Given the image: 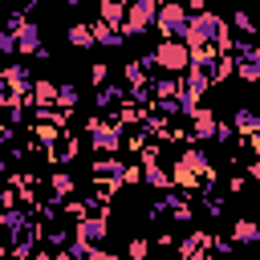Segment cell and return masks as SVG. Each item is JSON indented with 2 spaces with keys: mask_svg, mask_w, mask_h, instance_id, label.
<instances>
[{
  "mask_svg": "<svg viewBox=\"0 0 260 260\" xmlns=\"http://www.w3.org/2000/svg\"><path fill=\"white\" fill-rule=\"evenodd\" d=\"M154 8H158V0H126V16H122L118 32H122V37H142V32H150V28H154Z\"/></svg>",
  "mask_w": 260,
  "mask_h": 260,
  "instance_id": "277c9868",
  "label": "cell"
},
{
  "mask_svg": "<svg viewBox=\"0 0 260 260\" xmlns=\"http://www.w3.org/2000/svg\"><path fill=\"white\" fill-rule=\"evenodd\" d=\"M150 65L162 69V73H183V69L191 65V49H187V41H183V37H162V41L154 45Z\"/></svg>",
  "mask_w": 260,
  "mask_h": 260,
  "instance_id": "3957f363",
  "label": "cell"
},
{
  "mask_svg": "<svg viewBox=\"0 0 260 260\" xmlns=\"http://www.w3.org/2000/svg\"><path fill=\"white\" fill-rule=\"evenodd\" d=\"M16 49V41H12V32L8 28H0V53H12Z\"/></svg>",
  "mask_w": 260,
  "mask_h": 260,
  "instance_id": "44dd1931",
  "label": "cell"
},
{
  "mask_svg": "<svg viewBox=\"0 0 260 260\" xmlns=\"http://www.w3.org/2000/svg\"><path fill=\"white\" fill-rule=\"evenodd\" d=\"M232 24L240 28V37H244V41H252V37H256V24H252V16H248L244 8H236V12H232Z\"/></svg>",
  "mask_w": 260,
  "mask_h": 260,
  "instance_id": "ac0fdd59",
  "label": "cell"
},
{
  "mask_svg": "<svg viewBox=\"0 0 260 260\" xmlns=\"http://www.w3.org/2000/svg\"><path fill=\"white\" fill-rule=\"evenodd\" d=\"M122 16H126V0H98V20L102 24H122Z\"/></svg>",
  "mask_w": 260,
  "mask_h": 260,
  "instance_id": "9a60e30c",
  "label": "cell"
},
{
  "mask_svg": "<svg viewBox=\"0 0 260 260\" xmlns=\"http://www.w3.org/2000/svg\"><path fill=\"white\" fill-rule=\"evenodd\" d=\"M65 41H69L73 49H89V45H93V28H89V24H69V28H65Z\"/></svg>",
  "mask_w": 260,
  "mask_h": 260,
  "instance_id": "e0dca14e",
  "label": "cell"
},
{
  "mask_svg": "<svg viewBox=\"0 0 260 260\" xmlns=\"http://www.w3.org/2000/svg\"><path fill=\"white\" fill-rule=\"evenodd\" d=\"M106 219L102 215H81L77 219V248H102V240H106Z\"/></svg>",
  "mask_w": 260,
  "mask_h": 260,
  "instance_id": "ba28073f",
  "label": "cell"
},
{
  "mask_svg": "<svg viewBox=\"0 0 260 260\" xmlns=\"http://www.w3.org/2000/svg\"><path fill=\"white\" fill-rule=\"evenodd\" d=\"M158 260H183V256H179V252H171V256H158Z\"/></svg>",
  "mask_w": 260,
  "mask_h": 260,
  "instance_id": "603a6c76",
  "label": "cell"
},
{
  "mask_svg": "<svg viewBox=\"0 0 260 260\" xmlns=\"http://www.w3.org/2000/svg\"><path fill=\"white\" fill-rule=\"evenodd\" d=\"M187 118H191V130H187V134H191L195 142H203V138H215V134H219V118H215V110H211V106H203V102H199V106H191V110H187Z\"/></svg>",
  "mask_w": 260,
  "mask_h": 260,
  "instance_id": "8992f818",
  "label": "cell"
},
{
  "mask_svg": "<svg viewBox=\"0 0 260 260\" xmlns=\"http://www.w3.org/2000/svg\"><path fill=\"white\" fill-rule=\"evenodd\" d=\"M223 16L219 12H211V8H199V12H191L187 16V28H183V41H187V49H195V45H215L219 41V32H223Z\"/></svg>",
  "mask_w": 260,
  "mask_h": 260,
  "instance_id": "7a4b0ae2",
  "label": "cell"
},
{
  "mask_svg": "<svg viewBox=\"0 0 260 260\" xmlns=\"http://www.w3.org/2000/svg\"><path fill=\"white\" fill-rule=\"evenodd\" d=\"M126 256H130V260H146V256H150V240H146V236H134V240L126 244Z\"/></svg>",
  "mask_w": 260,
  "mask_h": 260,
  "instance_id": "d6986e66",
  "label": "cell"
},
{
  "mask_svg": "<svg viewBox=\"0 0 260 260\" xmlns=\"http://www.w3.org/2000/svg\"><path fill=\"white\" fill-rule=\"evenodd\" d=\"M256 240H260V228H256L252 219H236L232 232H228V244H244V248H248V244H256Z\"/></svg>",
  "mask_w": 260,
  "mask_h": 260,
  "instance_id": "5bb4252c",
  "label": "cell"
},
{
  "mask_svg": "<svg viewBox=\"0 0 260 260\" xmlns=\"http://www.w3.org/2000/svg\"><path fill=\"white\" fill-rule=\"evenodd\" d=\"M53 191H57L61 199H69V195H73V179H69V175H53Z\"/></svg>",
  "mask_w": 260,
  "mask_h": 260,
  "instance_id": "ffe728a7",
  "label": "cell"
},
{
  "mask_svg": "<svg viewBox=\"0 0 260 260\" xmlns=\"http://www.w3.org/2000/svg\"><path fill=\"white\" fill-rule=\"evenodd\" d=\"M89 28H93V45H106V49H118V45L126 41V37H122L114 24H102V20H93Z\"/></svg>",
  "mask_w": 260,
  "mask_h": 260,
  "instance_id": "2e32d148",
  "label": "cell"
},
{
  "mask_svg": "<svg viewBox=\"0 0 260 260\" xmlns=\"http://www.w3.org/2000/svg\"><path fill=\"white\" fill-rule=\"evenodd\" d=\"M45 142H49V158H53V162H69V158L77 154V142H73V134H69L65 126H61V130H53Z\"/></svg>",
  "mask_w": 260,
  "mask_h": 260,
  "instance_id": "9c48e42d",
  "label": "cell"
},
{
  "mask_svg": "<svg viewBox=\"0 0 260 260\" xmlns=\"http://www.w3.org/2000/svg\"><path fill=\"white\" fill-rule=\"evenodd\" d=\"M187 16H191V8H187L183 0H158V8H154V28H158L162 37H183Z\"/></svg>",
  "mask_w": 260,
  "mask_h": 260,
  "instance_id": "5b68a950",
  "label": "cell"
},
{
  "mask_svg": "<svg viewBox=\"0 0 260 260\" xmlns=\"http://www.w3.org/2000/svg\"><path fill=\"white\" fill-rule=\"evenodd\" d=\"M232 130H236L240 138H256V130H260V118H256V110L240 106V110L232 114Z\"/></svg>",
  "mask_w": 260,
  "mask_h": 260,
  "instance_id": "4fadbf2b",
  "label": "cell"
},
{
  "mask_svg": "<svg viewBox=\"0 0 260 260\" xmlns=\"http://www.w3.org/2000/svg\"><path fill=\"white\" fill-rule=\"evenodd\" d=\"M89 142H93V150H102V154H114V150L122 146V130H118L114 122L89 118Z\"/></svg>",
  "mask_w": 260,
  "mask_h": 260,
  "instance_id": "52a82bcc",
  "label": "cell"
},
{
  "mask_svg": "<svg viewBox=\"0 0 260 260\" xmlns=\"http://www.w3.org/2000/svg\"><path fill=\"white\" fill-rule=\"evenodd\" d=\"M207 179H211L207 154H203V150H195V146H187V150L179 154L175 171H171V183H175L179 191H195V187H203Z\"/></svg>",
  "mask_w": 260,
  "mask_h": 260,
  "instance_id": "6da1fadb",
  "label": "cell"
},
{
  "mask_svg": "<svg viewBox=\"0 0 260 260\" xmlns=\"http://www.w3.org/2000/svg\"><path fill=\"white\" fill-rule=\"evenodd\" d=\"M207 252H211V236L207 232H195V236H183L179 240V256L183 260H203Z\"/></svg>",
  "mask_w": 260,
  "mask_h": 260,
  "instance_id": "8fae6325",
  "label": "cell"
},
{
  "mask_svg": "<svg viewBox=\"0 0 260 260\" xmlns=\"http://www.w3.org/2000/svg\"><path fill=\"white\" fill-rule=\"evenodd\" d=\"M65 4H77V0H65Z\"/></svg>",
  "mask_w": 260,
  "mask_h": 260,
  "instance_id": "cb8c5ba5",
  "label": "cell"
},
{
  "mask_svg": "<svg viewBox=\"0 0 260 260\" xmlns=\"http://www.w3.org/2000/svg\"><path fill=\"white\" fill-rule=\"evenodd\" d=\"M232 69L240 73V81H248V85H256V81H260V57H256V49H248V53H240V57L232 61Z\"/></svg>",
  "mask_w": 260,
  "mask_h": 260,
  "instance_id": "7c38bea8",
  "label": "cell"
},
{
  "mask_svg": "<svg viewBox=\"0 0 260 260\" xmlns=\"http://www.w3.org/2000/svg\"><path fill=\"white\" fill-rule=\"evenodd\" d=\"M89 81H93V85H106V65H93V69H89Z\"/></svg>",
  "mask_w": 260,
  "mask_h": 260,
  "instance_id": "7402d4cb",
  "label": "cell"
},
{
  "mask_svg": "<svg viewBox=\"0 0 260 260\" xmlns=\"http://www.w3.org/2000/svg\"><path fill=\"white\" fill-rule=\"evenodd\" d=\"M12 41H16V49H20V53H41V28H37L32 20H16Z\"/></svg>",
  "mask_w": 260,
  "mask_h": 260,
  "instance_id": "30bf717a",
  "label": "cell"
}]
</instances>
